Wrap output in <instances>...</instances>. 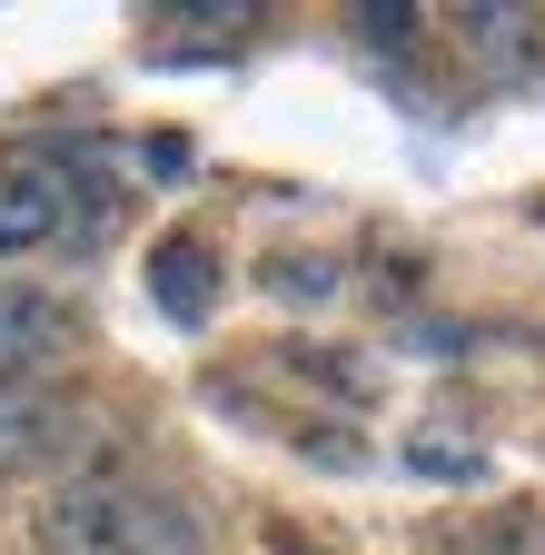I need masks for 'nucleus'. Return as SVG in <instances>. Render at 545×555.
Instances as JSON below:
<instances>
[{
	"instance_id": "obj_1",
	"label": "nucleus",
	"mask_w": 545,
	"mask_h": 555,
	"mask_svg": "<svg viewBox=\"0 0 545 555\" xmlns=\"http://www.w3.org/2000/svg\"><path fill=\"white\" fill-rule=\"evenodd\" d=\"M119 179L100 139H11L0 150V258L100 248L119 229Z\"/></svg>"
},
{
	"instance_id": "obj_2",
	"label": "nucleus",
	"mask_w": 545,
	"mask_h": 555,
	"mask_svg": "<svg viewBox=\"0 0 545 555\" xmlns=\"http://www.w3.org/2000/svg\"><path fill=\"white\" fill-rule=\"evenodd\" d=\"M30 555H209V526L150 476L80 466L30 506Z\"/></svg>"
},
{
	"instance_id": "obj_3",
	"label": "nucleus",
	"mask_w": 545,
	"mask_h": 555,
	"mask_svg": "<svg viewBox=\"0 0 545 555\" xmlns=\"http://www.w3.org/2000/svg\"><path fill=\"white\" fill-rule=\"evenodd\" d=\"M70 358H80V308L11 278L0 288V387H50Z\"/></svg>"
},
{
	"instance_id": "obj_4",
	"label": "nucleus",
	"mask_w": 545,
	"mask_h": 555,
	"mask_svg": "<svg viewBox=\"0 0 545 555\" xmlns=\"http://www.w3.org/2000/svg\"><path fill=\"white\" fill-rule=\"evenodd\" d=\"M90 447V406L60 397V387H0V476H30V466H80Z\"/></svg>"
},
{
	"instance_id": "obj_5",
	"label": "nucleus",
	"mask_w": 545,
	"mask_h": 555,
	"mask_svg": "<svg viewBox=\"0 0 545 555\" xmlns=\"http://www.w3.org/2000/svg\"><path fill=\"white\" fill-rule=\"evenodd\" d=\"M456 50H466L476 80L516 90V80L545 69V11H525V0H476V11H456Z\"/></svg>"
},
{
	"instance_id": "obj_6",
	"label": "nucleus",
	"mask_w": 545,
	"mask_h": 555,
	"mask_svg": "<svg viewBox=\"0 0 545 555\" xmlns=\"http://www.w3.org/2000/svg\"><path fill=\"white\" fill-rule=\"evenodd\" d=\"M150 298H159V318H179V327H209V308H219V258H209V238H159V258H150Z\"/></svg>"
},
{
	"instance_id": "obj_7",
	"label": "nucleus",
	"mask_w": 545,
	"mask_h": 555,
	"mask_svg": "<svg viewBox=\"0 0 545 555\" xmlns=\"http://www.w3.org/2000/svg\"><path fill=\"white\" fill-rule=\"evenodd\" d=\"M397 466H406V476L456 486V476H476V466H486V447H476V427H456V416H427V427L397 447Z\"/></svg>"
},
{
	"instance_id": "obj_8",
	"label": "nucleus",
	"mask_w": 545,
	"mask_h": 555,
	"mask_svg": "<svg viewBox=\"0 0 545 555\" xmlns=\"http://www.w3.org/2000/svg\"><path fill=\"white\" fill-rule=\"evenodd\" d=\"M268 288H278V298H327L337 258H268Z\"/></svg>"
},
{
	"instance_id": "obj_9",
	"label": "nucleus",
	"mask_w": 545,
	"mask_h": 555,
	"mask_svg": "<svg viewBox=\"0 0 545 555\" xmlns=\"http://www.w3.org/2000/svg\"><path fill=\"white\" fill-rule=\"evenodd\" d=\"M417 21H427V11H406V0H397V11H377V0L358 11V30H367L377 50H406V40H417Z\"/></svg>"
}]
</instances>
